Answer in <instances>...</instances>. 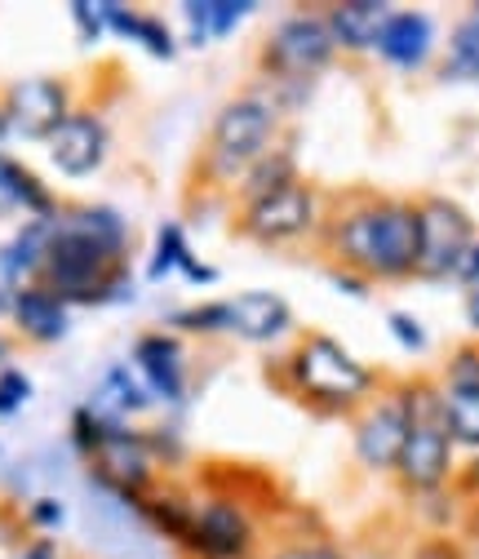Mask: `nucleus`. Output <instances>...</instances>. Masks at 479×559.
<instances>
[{"label":"nucleus","mask_w":479,"mask_h":559,"mask_svg":"<svg viewBox=\"0 0 479 559\" xmlns=\"http://www.w3.org/2000/svg\"><path fill=\"white\" fill-rule=\"evenodd\" d=\"M431 45H435V23L422 10H391L378 36V58L399 67V72H418L431 58Z\"/></svg>","instance_id":"16"},{"label":"nucleus","mask_w":479,"mask_h":559,"mask_svg":"<svg viewBox=\"0 0 479 559\" xmlns=\"http://www.w3.org/2000/svg\"><path fill=\"white\" fill-rule=\"evenodd\" d=\"M444 81H479V19H466L453 27L448 58L440 67Z\"/></svg>","instance_id":"24"},{"label":"nucleus","mask_w":479,"mask_h":559,"mask_svg":"<svg viewBox=\"0 0 479 559\" xmlns=\"http://www.w3.org/2000/svg\"><path fill=\"white\" fill-rule=\"evenodd\" d=\"M408 391V440L395 462V479L404 493L435 498L453 479V440L444 427V391L431 382H404Z\"/></svg>","instance_id":"5"},{"label":"nucleus","mask_w":479,"mask_h":559,"mask_svg":"<svg viewBox=\"0 0 479 559\" xmlns=\"http://www.w3.org/2000/svg\"><path fill=\"white\" fill-rule=\"evenodd\" d=\"M386 329L395 333V342L404 346V352H427V329H422V320H414L408 311H391Z\"/></svg>","instance_id":"29"},{"label":"nucleus","mask_w":479,"mask_h":559,"mask_svg":"<svg viewBox=\"0 0 479 559\" xmlns=\"http://www.w3.org/2000/svg\"><path fill=\"white\" fill-rule=\"evenodd\" d=\"M19 559H53V550H49L45 542H36V546H27V550H23Z\"/></svg>","instance_id":"38"},{"label":"nucleus","mask_w":479,"mask_h":559,"mask_svg":"<svg viewBox=\"0 0 479 559\" xmlns=\"http://www.w3.org/2000/svg\"><path fill=\"white\" fill-rule=\"evenodd\" d=\"M386 5L382 0H342V5L324 10V23L333 32V45L347 53H369L378 49V36L386 27Z\"/></svg>","instance_id":"17"},{"label":"nucleus","mask_w":479,"mask_h":559,"mask_svg":"<svg viewBox=\"0 0 479 559\" xmlns=\"http://www.w3.org/2000/svg\"><path fill=\"white\" fill-rule=\"evenodd\" d=\"M89 408H94L98 417H107V423H120V417L143 413V408H147V386H139L129 369H120V365H116V369H107V373H103V382H98V391H94Z\"/></svg>","instance_id":"21"},{"label":"nucleus","mask_w":479,"mask_h":559,"mask_svg":"<svg viewBox=\"0 0 479 559\" xmlns=\"http://www.w3.org/2000/svg\"><path fill=\"white\" fill-rule=\"evenodd\" d=\"M0 356H5V346H0Z\"/></svg>","instance_id":"43"},{"label":"nucleus","mask_w":479,"mask_h":559,"mask_svg":"<svg viewBox=\"0 0 479 559\" xmlns=\"http://www.w3.org/2000/svg\"><path fill=\"white\" fill-rule=\"evenodd\" d=\"M107 156V124L94 111H72L49 138V160L62 178H89Z\"/></svg>","instance_id":"14"},{"label":"nucleus","mask_w":479,"mask_h":559,"mask_svg":"<svg viewBox=\"0 0 479 559\" xmlns=\"http://www.w3.org/2000/svg\"><path fill=\"white\" fill-rule=\"evenodd\" d=\"M223 316H227L223 333H231V337H240L249 346L280 342L294 329V307L276 289H244L236 298H223Z\"/></svg>","instance_id":"13"},{"label":"nucleus","mask_w":479,"mask_h":559,"mask_svg":"<svg viewBox=\"0 0 479 559\" xmlns=\"http://www.w3.org/2000/svg\"><path fill=\"white\" fill-rule=\"evenodd\" d=\"M182 253H187V231H182V223H165V227L156 231V249H152L147 275H152V280H165L169 271H178Z\"/></svg>","instance_id":"25"},{"label":"nucleus","mask_w":479,"mask_h":559,"mask_svg":"<svg viewBox=\"0 0 479 559\" xmlns=\"http://www.w3.org/2000/svg\"><path fill=\"white\" fill-rule=\"evenodd\" d=\"M253 546H258L253 515L236 498H209L204 507H195L187 555H195V559H258Z\"/></svg>","instance_id":"9"},{"label":"nucleus","mask_w":479,"mask_h":559,"mask_svg":"<svg viewBox=\"0 0 479 559\" xmlns=\"http://www.w3.org/2000/svg\"><path fill=\"white\" fill-rule=\"evenodd\" d=\"M72 14H76V27L85 32V40H94V36H103V32H107V23H103V5H89V0H76Z\"/></svg>","instance_id":"32"},{"label":"nucleus","mask_w":479,"mask_h":559,"mask_svg":"<svg viewBox=\"0 0 479 559\" xmlns=\"http://www.w3.org/2000/svg\"><path fill=\"white\" fill-rule=\"evenodd\" d=\"M32 524H36V528H58V524H62V507H58L53 498L32 502Z\"/></svg>","instance_id":"35"},{"label":"nucleus","mask_w":479,"mask_h":559,"mask_svg":"<svg viewBox=\"0 0 479 559\" xmlns=\"http://www.w3.org/2000/svg\"><path fill=\"white\" fill-rule=\"evenodd\" d=\"M266 559H347L337 546H328V542H289V546H280V550H271Z\"/></svg>","instance_id":"30"},{"label":"nucleus","mask_w":479,"mask_h":559,"mask_svg":"<svg viewBox=\"0 0 479 559\" xmlns=\"http://www.w3.org/2000/svg\"><path fill=\"white\" fill-rule=\"evenodd\" d=\"M466 324L479 333V285H475V289H466Z\"/></svg>","instance_id":"37"},{"label":"nucleus","mask_w":479,"mask_h":559,"mask_svg":"<svg viewBox=\"0 0 479 559\" xmlns=\"http://www.w3.org/2000/svg\"><path fill=\"white\" fill-rule=\"evenodd\" d=\"M444 386H457V391H479V342H466L448 356L444 365Z\"/></svg>","instance_id":"26"},{"label":"nucleus","mask_w":479,"mask_h":559,"mask_svg":"<svg viewBox=\"0 0 479 559\" xmlns=\"http://www.w3.org/2000/svg\"><path fill=\"white\" fill-rule=\"evenodd\" d=\"M32 400V382L19 369H0V417H14Z\"/></svg>","instance_id":"28"},{"label":"nucleus","mask_w":479,"mask_h":559,"mask_svg":"<svg viewBox=\"0 0 479 559\" xmlns=\"http://www.w3.org/2000/svg\"><path fill=\"white\" fill-rule=\"evenodd\" d=\"M178 271L191 280V285H214V280H218V266H209V262H200L191 249L182 253V262H178Z\"/></svg>","instance_id":"33"},{"label":"nucleus","mask_w":479,"mask_h":559,"mask_svg":"<svg viewBox=\"0 0 479 559\" xmlns=\"http://www.w3.org/2000/svg\"><path fill=\"white\" fill-rule=\"evenodd\" d=\"M280 133V107L262 90H244L236 98H227L209 124V143L200 156V174L214 187H236L253 160H262L271 152Z\"/></svg>","instance_id":"4"},{"label":"nucleus","mask_w":479,"mask_h":559,"mask_svg":"<svg viewBox=\"0 0 479 559\" xmlns=\"http://www.w3.org/2000/svg\"><path fill=\"white\" fill-rule=\"evenodd\" d=\"M129 227L116 209L85 204L53 214V240L40 262V285L62 302H116L133 294L124 275Z\"/></svg>","instance_id":"1"},{"label":"nucleus","mask_w":479,"mask_h":559,"mask_svg":"<svg viewBox=\"0 0 479 559\" xmlns=\"http://www.w3.org/2000/svg\"><path fill=\"white\" fill-rule=\"evenodd\" d=\"M475 533H479V515H475Z\"/></svg>","instance_id":"42"},{"label":"nucleus","mask_w":479,"mask_h":559,"mask_svg":"<svg viewBox=\"0 0 479 559\" xmlns=\"http://www.w3.org/2000/svg\"><path fill=\"white\" fill-rule=\"evenodd\" d=\"M328 285H333L337 294H347V298L364 302L369 289H373V280H364V275H356V271H347V266H328Z\"/></svg>","instance_id":"31"},{"label":"nucleus","mask_w":479,"mask_h":559,"mask_svg":"<svg viewBox=\"0 0 479 559\" xmlns=\"http://www.w3.org/2000/svg\"><path fill=\"white\" fill-rule=\"evenodd\" d=\"M133 365L143 373V386L156 391L160 400L178 404L187 395V356L173 333H143L139 346H133Z\"/></svg>","instance_id":"15"},{"label":"nucleus","mask_w":479,"mask_h":559,"mask_svg":"<svg viewBox=\"0 0 479 559\" xmlns=\"http://www.w3.org/2000/svg\"><path fill=\"white\" fill-rule=\"evenodd\" d=\"M182 14L191 23V40L204 45L214 36H231L253 14V0H187Z\"/></svg>","instance_id":"20"},{"label":"nucleus","mask_w":479,"mask_h":559,"mask_svg":"<svg viewBox=\"0 0 479 559\" xmlns=\"http://www.w3.org/2000/svg\"><path fill=\"white\" fill-rule=\"evenodd\" d=\"M298 182V160H294V152L289 147H271L262 160H253L249 165V174L240 178V209L244 204H258V200H266V195H276V191H285V187H294Z\"/></svg>","instance_id":"19"},{"label":"nucleus","mask_w":479,"mask_h":559,"mask_svg":"<svg viewBox=\"0 0 479 559\" xmlns=\"http://www.w3.org/2000/svg\"><path fill=\"white\" fill-rule=\"evenodd\" d=\"M418 227H422L418 275H427V280H453L457 266H462V258L479 240L470 214H466L457 200H448V195H427V200H418Z\"/></svg>","instance_id":"8"},{"label":"nucleus","mask_w":479,"mask_h":559,"mask_svg":"<svg viewBox=\"0 0 479 559\" xmlns=\"http://www.w3.org/2000/svg\"><path fill=\"white\" fill-rule=\"evenodd\" d=\"M414 559H462V546L457 542H448V537H431V542H422L418 546V555Z\"/></svg>","instance_id":"34"},{"label":"nucleus","mask_w":479,"mask_h":559,"mask_svg":"<svg viewBox=\"0 0 479 559\" xmlns=\"http://www.w3.org/2000/svg\"><path fill=\"white\" fill-rule=\"evenodd\" d=\"M280 386L320 413H351L378 391V373L328 333H307L285 356Z\"/></svg>","instance_id":"3"},{"label":"nucleus","mask_w":479,"mask_h":559,"mask_svg":"<svg viewBox=\"0 0 479 559\" xmlns=\"http://www.w3.org/2000/svg\"><path fill=\"white\" fill-rule=\"evenodd\" d=\"M169 329H187V333H223V329H227L223 302H204V307H191V311H173V316H169Z\"/></svg>","instance_id":"27"},{"label":"nucleus","mask_w":479,"mask_h":559,"mask_svg":"<svg viewBox=\"0 0 479 559\" xmlns=\"http://www.w3.org/2000/svg\"><path fill=\"white\" fill-rule=\"evenodd\" d=\"M440 391H444V427H448V440L479 453V391H457V386H440Z\"/></svg>","instance_id":"23"},{"label":"nucleus","mask_w":479,"mask_h":559,"mask_svg":"<svg viewBox=\"0 0 479 559\" xmlns=\"http://www.w3.org/2000/svg\"><path fill=\"white\" fill-rule=\"evenodd\" d=\"M236 227H240V236H249L253 245H266V249L302 245L320 231V191L307 178H298L294 187H285L276 195L244 204Z\"/></svg>","instance_id":"7"},{"label":"nucleus","mask_w":479,"mask_h":559,"mask_svg":"<svg viewBox=\"0 0 479 559\" xmlns=\"http://www.w3.org/2000/svg\"><path fill=\"white\" fill-rule=\"evenodd\" d=\"M324 249L333 266H347L364 280H408L418 275L422 227L414 200H356L337 209L324 227Z\"/></svg>","instance_id":"2"},{"label":"nucleus","mask_w":479,"mask_h":559,"mask_svg":"<svg viewBox=\"0 0 479 559\" xmlns=\"http://www.w3.org/2000/svg\"><path fill=\"white\" fill-rule=\"evenodd\" d=\"M0 111H5L10 138H23V143H49L58 124L72 116V107H67V85L53 76L19 81L5 94V103H0Z\"/></svg>","instance_id":"11"},{"label":"nucleus","mask_w":479,"mask_h":559,"mask_svg":"<svg viewBox=\"0 0 479 559\" xmlns=\"http://www.w3.org/2000/svg\"><path fill=\"white\" fill-rule=\"evenodd\" d=\"M10 316L14 324L23 329V337L49 346V342H62L67 329H72V316H67V302L58 294H49L45 285H23L10 302Z\"/></svg>","instance_id":"18"},{"label":"nucleus","mask_w":479,"mask_h":559,"mask_svg":"<svg viewBox=\"0 0 479 559\" xmlns=\"http://www.w3.org/2000/svg\"><path fill=\"white\" fill-rule=\"evenodd\" d=\"M5 147H10V124H5V111H0V156H5Z\"/></svg>","instance_id":"39"},{"label":"nucleus","mask_w":479,"mask_h":559,"mask_svg":"<svg viewBox=\"0 0 479 559\" xmlns=\"http://www.w3.org/2000/svg\"><path fill=\"white\" fill-rule=\"evenodd\" d=\"M408 440V391L391 386L386 395H378L373 404H364V413L356 417V457L369 471H391L399 462V449Z\"/></svg>","instance_id":"10"},{"label":"nucleus","mask_w":479,"mask_h":559,"mask_svg":"<svg viewBox=\"0 0 479 559\" xmlns=\"http://www.w3.org/2000/svg\"><path fill=\"white\" fill-rule=\"evenodd\" d=\"M337 45L324 14H289L262 40V72L276 85H311L324 67H333Z\"/></svg>","instance_id":"6"},{"label":"nucleus","mask_w":479,"mask_h":559,"mask_svg":"<svg viewBox=\"0 0 479 559\" xmlns=\"http://www.w3.org/2000/svg\"><path fill=\"white\" fill-rule=\"evenodd\" d=\"M470 19H479V5H475V14H470Z\"/></svg>","instance_id":"41"},{"label":"nucleus","mask_w":479,"mask_h":559,"mask_svg":"<svg viewBox=\"0 0 479 559\" xmlns=\"http://www.w3.org/2000/svg\"><path fill=\"white\" fill-rule=\"evenodd\" d=\"M0 214H14V200H10V191H5V182H0Z\"/></svg>","instance_id":"40"},{"label":"nucleus","mask_w":479,"mask_h":559,"mask_svg":"<svg viewBox=\"0 0 479 559\" xmlns=\"http://www.w3.org/2000/svg\"><path fill=\"white\" fill-rule=\"evenodd\" d=\"M453 280H462L466 289H475V285H479V240L470 245V253L462 258V266H457V275H453Z\"/></svg>","instance_id":"36"},{"label":"nucleus","mask_w":479,"mask_h":559,"mask_svg":"<svg viewBox=\"0 0 479 559\" xmlns=\"http://www.w3.org/2000/svg\"><path fill=\"white\" fill-rule=\"evenodd\" d=\"M89 466H94V475H98L107 488H116L124 502L143 498L147 488H152V444H147L143 436L124 431L120 423L107 427V436H103V444L94 449Z\"/></svg>","instance_id":"12"},{"label":"nucleus","mask_w":479,"mask_h":559,"mask_svg":"<svg viewBox=\"0 0 479 559\" xmlns=\"http://www.w3.org/2000/svg\"><path fill=\"white\" fill-rule=\"evenodd\" d=\"M103 23L129 40H139L152 58H173V36L160 19H147L139 10H124V5H103Z\"/></svg>","instance_id":"22"}]
</instances>
